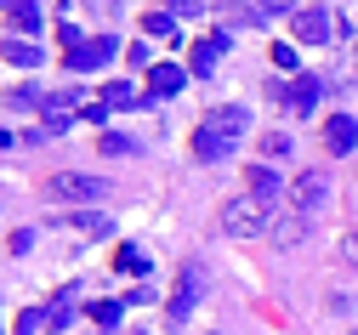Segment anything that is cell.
Here are the masks:
<instances>
[{
  "label": "cell",
  "instance_id": "cb8c5ba5",
  "mask_svg": "<svg viewBox=\"0 0 358 335\" xmlns=\"http://www.w3.org/2000/svg\"><path fill=\"white\" fill-rule=\"evenodd\" d=\"M262 148L273 154V159H285V154H290V136H285V131H267V136H262Z\"/></svg>",
  "mask_w": 358,
  "mask_h": 335
},
{
  "label": "cell",
  "instance_id": "484cf974",
  "mask_svg": "<svg viewBox=\"0 0 358 335\" xmlns=\"http://www.w3.org/2000/svg\"><path fill=\"white\" fill-rule=\"evenodd\" d=\"M210 0H171V17H194V12H205Z\"/></svg>",
  "mask_w": 358,
  "mask_h": 335
},
{
  "label": "cell",
  "instance_id": "ba28073f",
  "mask_svg": "<svg viewBox=\"0 0 358 335\" xmlns=\"http://www.w3.org/2000/svg\"><path fill=\"white\" fill-rule=\"evenodd\" d=\"M228 45H234V34L228 29H216V34H205V40H194V52H188V74H210L216 63H222V52H228Z\"/></svg>",
  "mask_w": 358,
  "mask_h": 335
},
{
  "label": "cell",
  "instance_id": "e0dca14e",
  "mask_svg": "<svg viewBox=\"0 0 358 335\" xmlns=\"http://www.w3.org/2000/svg\"><path fill=\"white\" fill-rule=\"evenodd\" d=\"M12 29H23V34H34V29H40L34 0H12Z\"/></svg>",
  "mask_w": 358,
  "mask_h": 335
},
{
  "label": "cell",
  "instance_id": "7c38bea8",
  "mask_svg": "<svg viewBox=\"0 0 358 335\" xmlns=\"http://www.w3.org/2000/svg\"><path fill=\"white\" fill-rule=\"evenodd\" d=\"M296 40L324 45V40H330V12H324V6H301V12H296Z\"/></svg>",
  "mask_w": 358,
  "mask_h": 335
},
{
  "label": "cell",
  "instance_id": "44dd1931",
  "mask_svg": "<svg viewBox=\"0 0 358 335\" xmlns=\"http://www.w3.org/2000/svg\"><path fill=\"white\" fill-rule=\"evenodd\" d=\"M114 262H120V273H148V262H143V250H137V245H120V256H114Z\"/></svg>",
  "mask_w": 358,
  "mask_h": 335
},
{
  "label": "cell",
  "instance_id": "4316f807",
  "mask_svg": "<svg viewBox=\"0 0 358 335\" xmlns=\"http://www.w3.org/2000/svg\"><path fill=\"white\" fill-rule=\"evenodd\" d=\"M256 6H262L267 17H273V12H301V0H256Z\"/></svg>",
  "mask_w": 358,
  "mask_h": 335
},
{
  "label": "cell",
  "instance_id": "d6986e66",
  "mask_svg": "<svg viewBox=\"0 0 358 335\" xmlns=\"http://www.w3.org/2000/svg\"><path fill=\"white\" fill-rule=\"evenodd\" d=\"M273 238L279 245H301L307 238V216H285V227H273Z\"/></svg>",
  "mask_w": 358,
  "mask_h": 335
},
{
  "label": "cell",
  "instance_id": "83f0119b",
  "mask_svg": "<svg viewBox=\"0 0 358 335\" xmlns=\"http://www.w3.org/2000/svg\"><path fill=\"white\" fill-rule=\"evenodd\" d=\"M273 63H279V69H290V74H296V52H290V45H273Z\"/></svg>",
  "mask_w": 358,
  "mask_h": 335
},
{
  "label": "cell",
  "instance_id": "7402d4cb",
  "mask_svg": "<svg viewBox=\"0 0 358 335\" xmlns=\"http://www.w3.org/2000/svg\"><path fill=\"white\" fill-rule=\"evenodd\" d=\"M103 154H137V142L120 136V131H103Z\"/></svg>",
  "mask_w": 358,
  "mask_h": 335
},
{
  "label": "cell",
  "instance_id": "9c48e42d",
  "mask_svg": "<svg viewBox=\"0 0 358 335\" xmlns=\"http://www.w3.org/2000/svg\"><path fill=\"white\" fill-rule=\"evenodd\" d=\"M182 85H188V69H176V63H154V69H148V91H143V103L154 108V97H176Z\"/></svg>",
  "mask_w": 358,
  "mask_h": 335
},
{
  "label": "cell",
  "instance_id": "9a60e30c",
  "mask_svg": "<svg viewBox=\"0 0 358 335\" xmlns=\"http://www.w3.org/2000/svg\"><path fill=\"white\" fill-rule=\"evenodd\" d=\"M143 34L148 40H176V17L171 12H143Z\"/></svg>",
  "mask_w": 358,
  "mask_h": 335
},
{
  "label": "cell",
  "instance_id": "f1b7e54d",
  "mask_svg": "<svg viewBox=\"0 0 358 335\" xmlns=\"http://www.w3.org/2000/svg\"><path fill=\"white\" fill-rule=\"evenodd\" d=\"M341 256H347V262L358 267V238H347V245H341Z\"/></svg>",
  "mask_w": 358,
  "mask_h": 335
},
{
  "label": "cell",
  "instance_id": "ffe728a7",
  "mask_svg": "<svg viewBox=\"0 0 358 335\" xmlns=\"http://www.w3.org/2000/svg\"><path fill=\"white\" fill-rule=\"evenodd\" d=\"M85 313H92V318H97L103 329H114V324H120V313H125V301H92Z\"/></svg>",
  "mask_w": 358,
  "mask_h": 335
},
{
  "label": "cell",
  "instance_id": "3957f363",
  "mask_svg": "<svg viewBox=\"0 0 358 335\" xmlns=\"http://www.w3.org/2000/svg\"><path fill=\"white\" fill-rule=\"evenodd\" d=\"M199 290H205V273H199V262H194V267H182V278H176V290H171V301H165V329H182V324L194 318Z\"/></svg>",
  "mask_w": 358,
  "mask_h": 335
},
{
  "label": "cell",
  "instance_id": "2e32d148",
  "mask_svg": "<svg viewBox=\"0 0 358 335\" xmlns=\"http://www.w3.org/2000/svg\"><path fill=\"white\" fill-rule=\"evenodd\" d=\"M40 57H46V52L29 45V40H12V45H6V63H12V69H40Z\"/></svg>",
  "mask_w": 358,
  "mask_h": 335
},
{
  "label": "cell",
  "instance_id": "4fadbf2b",
  "mask_svg": "<svg viewBox=\"0 0 358 335\" xmlns=\"http://www.w3.org/2000/svg\"><path fill=\"white\" fill-rule=\"evenodd\" d=\"M216 6H222V23H228V29H256L267 17L256 0H216Z\"/></svg>",
  "mask_w": 358,
  "mask_h": 335
},
{
  "label": "cell",
  "instance_id": "8992f818",
  "mask_svg": "<svg viewBox=\"0 0 358 335\" xmlns=\"http://www.w3.org/2000/svg\"><path fill=\"white\" fill-rule=\"evenodd\" d=\"M290 205H296V216L324 211V205H330V176H319V171H301V176L290 182Z\"/></svg>",
  "mask_w": 358,
  "mask_h": 335
},
{
  "label": "cell",
  "instance_id": "603a6c76",
  "mask_svg": "<svg viewBox=\"0 0 358 335\" xmlns=\"http://www.w3.org/2000/svg\"><path fill=\"white\" fill-rule=\"evenodd\" d=\"M74 222H80V233H92V238L108 233V216H103V211H85V216H74Z\"/></svg>",
  "mask_w": 358,
  "mask_h": 335
},
{
  "label": "cell",
  "instance_id": "6da1fadb",
  "mask_svg": "<svg viewBox=\"0 0 358 335\" xmlns=\"http://www.w3.org/2000/svg\"><path fill=\"white\" fill-rule=\"evenodd\" d=\"M245 131H250V108H245V103H222V108H210V114L199 120V131H194V159H205V165L228 159L239 142H245Z\"/></svg>",
  "mask_w": 358,
  "mask_h": 335
},
{
  "label": "cell",
  "instance_id": "52a82bcc",
  "mask_svg": "<svg viewBox=\"0 0 358 335\" xmlns=\"http://www.w3.org/2000/svg\"><path fill=\"white\" fill-rule=\"evenodd\" d=\"M319 91H324V80H313V74H296L290 85H273V97H279L290 114H313V108H319Z\"/></svg>",
  "mask_w": 358,
  "mask_h": 335
},
{
  "label": "cell",
  "instance_id": "7a4b0ae2",
  "mask_svg": "<svg viewBox=\"0 0 358 335\" xmlns=\"http://www.w3.org/2000/svg\"><path fill=\"white\" fill-rule=\"evenodd\" d=\"M267 222H273V205L256 199V194L222 205V233H228V238H256V233H267Z\"/></svg>",
  "mask_w": 358,
  "mask_h": 335
},
{
  "label": "cell",
  "instance_id": "30bf717a",
  "mask_svg": "<svg viewBox=\"0 0 358 335\" xmlns=\"http://www.w3.org/2000/svg\"><path fill=\"white\" fill-rule=\"evenodd\" d=\"M245 187L256 199H267V205H279L285 199V176L279 171H267V165H245Z\"/></svg>",
  "mask_w": 358,
  "mask_h": 335
},
{
  "label": "cell",
  "instance_id": "5bb4252c",
  "mask_svg": "<svg viewBox=\"0 0 358 335\" xmlns=\"http://www.w3.org/2000/svg\"><path fill=\"white\" fill-rule=\"evenodd\" d=\"M97 91H103L108 108H137V103H143V91L131 85V80H108V85H97Z\"/></svg>",
  "mask_w": 358,
  "mask_h": 335
},
{
  "label": "cell",
  "instance_id": "277c9868",
  "mask_svg": "<svg viewBox=\"0 0 358 335\" xmlns=\"http://www.w3.org/2000/svg\"><path fill=\"white\" fill-rule=\"evenodd\" d=\"M46 187H52V199H74V205H97V199H108V182H103V176H80V171L52 176Z\"/></svg>",
  "mask_w": 358,
  "mask_h": 335
},
{
  "label": "cell",
  "instance_id": "d4e9b609",
  "mask_svg": "<svg viewBox=\"0 0 358 335\" xmlns=\"http://www.w3.org/2000/svg\"><path fill=\"white\" fill-rule=\"evenodd\" d=\"M40 103H46V97H40L34 85H23V91H12V108H40Z\"/></svg>",
  "mask_w": 358,
  "mask_h": 335
},
{
  "label": "cell",
  "instance_id": "8fae6325",
  "mask_svg": "<svg viewBox=\"0 0 358 335\" xmlns=\"http://www.w3.org/2000/svg\"><path fill=\"white\" fill-rule=\"evenodd\" d=\"M324 148H330V154H352V148H358V120H352V114L324 120Z\"/></svg>",
  "mask_w": 358,
  "mask_h": 335
},
{
  "label": "cell",
  "instance_id": "5b68a950",
  "mask_svg": "<svg viewBox=\"0 0 358 335\" xmlns=\"http://www.w3.org/2000/svg\"><path fill=\"white\" fill-rule=\"evenodd\" d=\"M114 52H120V40H114V34H92L85 45H74L63 63H69L74 74H92V69H108V63H114Z\"/></svg>",
  "mask_w": 358,
  "mask_h": 335
},
{
  "label": "cell",
  "instance_id": "ac0fdd59",
  "mask_svg": "<svg viewBox=\"0 0 358 335\" xmlns=\"http://www.w3.org/2000/svg\"><path fill=\"white\" fill-rule=\"evenodd\" d=\"M69 324H74V301H69V296H57V301L46 307V329H69Z\"/></svg>",
  "mask_w": 358,
  "mask_h": 335
}]
</instances>
